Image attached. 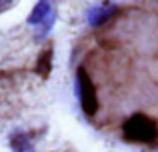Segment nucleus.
<instances>
[{
  "label": "nucleus",
  "mask_w": 158,
  "mask_h": 152,
  "mask_svg": "<svg viewBox=\"0 0 158 152\" xmlns=\"http://www.w3.org/2000/svg\"><path fill=\"white\" fill-rule=\"evenodd\" d=\"M124 134L130 140L150 142L152 138H156V124H154V120H150L144 114H134L124 124Z\"/></svg>",
  "instance_id": "1"
},
{
  "label": "nucleus",
  "mask_w": 158,
  "mask_h": 152,
  "mask_svg": "<svg viewBox=\"0 0 158 152\" xmlns=\"http://www.w3.org/2000/svg\"><path fill=\"white\" fill-rule=\"evenodd\" d=\"M76 80H78V92H80L82 110H84L88 116H92V114H96V110H98V98H96L94 84H92V80H90V76L86 74L84 68H78Z\"/></svg>",
  "instance_id": "2"
},
{
  "label": "nucleus",
  "mask_w": 158,
  "mask_h": 152,
  "mask_svg": "<svg viewBox=\"0 0 158 152\" xmlns=\"http://www.w3.org/2000/svg\"><path fill=\"white\" fill-rule=\"evenodd\" d=\"M114 14V8H92L88 14V22L92 26H100L102 22H106L108 16Z\"/></svg>",
  "instance_id": "3"
},
{
  "label": "nucleus",
  "mask_w": 158,
  "mask_h": 152,
  "mask_svg": "<svg viewBox=\"0 0 158 152\" xmlns=\"http://www.w3.org/2000/svg\"><path fill=\"white\" fill-rule=\"evenodd\" d=\"M50 68H52V50L48 48L46 52L40 54V60H38V66H36V72H38L42 78H46L50 74Z\"/></svg>",
  "instance_id": "4"
},
{
  "label": "nucleus",
  "mask_w": 158,
  "mask_h": 152,
  "mask_svg": "<svg viewBox=\"0 0 158 152\" xmlns=\"http://www.w3.org/2000/svg\"><path fill=\"white\" fill-rule=\"evenodd\" d=\"M46 14H50V4H48V2H40V4H36V8H34V12L30 14L28 22H30V24L46 22Z\"/></svg>",
  "instance_id": "5"
},
{
  "label": "nucleus",
  "mask_w": 158,
  "mask_h": 152,
  "mask_svg": "<svg viewBox=\"0 0 158 152\" xmlns=\"http://www.w3.org/2000/svg\"><path fill=\"white\" fill-rule=\"evenodd\" d=\"M12 146L16 148V152H34L30 146H18V144H12Z\"/></svg>",
  "instance_id": "6"
}]
</instances>
